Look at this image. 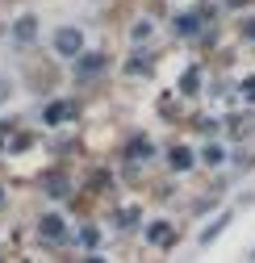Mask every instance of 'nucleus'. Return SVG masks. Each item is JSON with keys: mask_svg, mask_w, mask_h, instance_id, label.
I'll return each mask as SVG.
<instances>
[{"mask_svg": "<svg viewBox=\"0 0 255 263\" xmlns=\"http://www.w3.org/2000/svg\"><path fill=\"white\" fill-rule=\"evenodd\" d=\"M54 50H59L63 59H80V50H84V34H80V29H71V25H63L59 34H54Z\"/></svg>", "mask_w": 255, "mask_h": 263, "instance_id": "obj_1", "label": "nucleus"}, {"mask_svg": "<svg viewBox=\"0 0 255 263\" xmlns=\"http://www.w3.org/2000/svg\"><path fill=\"white\" fill-rule=\"evenodd\" d=\"M71 117H76V105H67V101H54V105L42 109V121L46 125H63V121H71Z\"/></svg>", "mask_w": 255, "mask_h": 263, "instance_id": "obj_2", "label": "nucleus"}, {"mask_svg": "<svg viewBox=\"0 0 255 263\" xmlns=\"http://www.w3.org/2000/svg\"><path fill=\"white\" fill-rule=\"evenodd\" d=\"M101 67H105V54H97V50H92V54H80V59H76V76H80V80L97 76Z\"/></svg>", "mask_w": 255, "mask_h": 263, "instance_id": "obj_3", "label": "nucleus"}, {"mask_svg": "<svg viewBox=\"0 0 255 263\" xmlns=\"http://www.w3.org/2000/svg\"><path fill=\"white\" fill-rule=\"evenodd\" d=\"M13 38H17V42H34V38H38V17H21V21L13 25Z\"/></svg>", "mask_w": 255, "mask_h": 263, "instance_id": "obj_4", "label": "nucleus"}, {"mask_svg": "<svg viewBox=\"0 0 255 263\" xmlns=\"http://www.w3.org/2000/svg\"><path fill=\"white\" fill-rule=\"evenodd\" d=\"M38 230H42V238H63V217H54V213H46L42 221H38Z\"/></svg>", "mask_w": 255, "mask_h": 263, "instance_id": "obj_5", "label": "nucleus"}, {"mask_svg": "<svg viewBox=\"0 0 255 263\" xmlns=\"http://www.w3.org/2000/svg\"><path fill=\"white\" fill-rule=\"evenodd\" d=\"M168 163H172L176 172H188V167H193V151H188V146H172V155H168Z\"/></svg>", "mask_w": 255, "mask_h": 263, "instance_id": "obj_6", "label": "nucleus"}, {"mask_svg": "<svg viewBox=\"0 0 255 263\" xmlns=\"http://www.w3.org/2000/svg\"><path fill=\"white\" fill-rule=\"evenodd\" d=\"M147 238L159 247V242H172V221H155L151 230H147Z\"/></svg>", "mask_w": 255, "mask_h": 263, "instance_id": "obj_7", "label": "nucleus"}, {"mask_svg": "<svg viewBox=\"0 0 255 263\" xmlns=\"http://www.w3.org/2000/svg\"><path fill=\"white\" fill-rule=\"evenodd\" d=\"M197 29H201V17H193V13H184V17H176V34H197Z\"/></svg>", "mask_w": 255, "mask_h": 263, "instance_id": "obj_8", "label": "nucleus"}, {"mask_svg": "<svg viewBox=\"0 0 255 263\" xmlns=\"http://www.w3.org/2000/svg\"><path fill=\"white\" fill-rule=\"evenodd\" d=\"M201 159H205V163H209V167H217V163H222V159H226V151H222V146H217V142H209V146H205V151H201Z\"/></svg>", "mask_w": 255, "mask_h": 263, "instance_id": "obj_9", "label": "nucleus"}, {"mask_svg": "<svg viewBox=\"0 0 255 263\" xmlns=\"http://www.w3.org/2000/svg\"><path fill=\"white\" fill-rule=\"evenodd\" d=\"M197 84H201V71H197V67H188L184 80H180V92H197Z\"/></svg>", "mask_w": 255, "mask_h": 263, "instance_id": "obj_10", "label": "nucleus"}, {"mask_svg": "<svg viewBox=\"0 0 255 263\" xmlns=\"http://www.w3.org/2000/svg\"><path fill=\"white\" fill-rule=\"evenodd\" d=\"M151 151H155V146H151L147 138H142V142H130V159H151Z\"/></svg>", "mask_w": 255, "mask_h": 263, "instance_id": "obj_11", "label": "nucleus"}, {"mask_svg": "<svg viewBox=\"0 0 255 263\" xmlns=\"http://www.w3.org/2000/svg\"><path fill=\"white\" fill-rule=\"evenodd\" d=\"M226 221H230V217H217V221H213V226L205 230V234H201V242H213V238L222 234V230H226Z\"/></svg>", "mask_w": 255, "mask_h": 263, "instance_id": "obj_12", "label": "nucleus"}, {"mask_svg": "<svg viewBox=\"0 0 255 263\" xmlns=\"http://www.w3.org/2000/svg\"><path fill=\"white\" fill-rule=\"evenodd\" d=\"M80 247H84V251L97 247V230H92V226H84V230H80Z\"/></svg>", "mask_w": 255, "mask_h": 263, "instance_id": "obj_13", "label": "nucleus"}, {"mask_svg": "<svg viewBox=\"0 0 255 263\" xmlns=\"http://www.w3.org/2000/svg\"><path fill=\"white\" fill-rule=\"evenodd\" d=\"M50 196H63V192H67V180H63V176H50V188H46Z\"/></svg>", "mask_w": 255, "mask_h": 263, "instance_id": "obj_14", "label": "nucleus"}, {"mask_svg": "<svg viewBox=\"0 0 255 263\" xmlns=\"http://www.w3.org/2000/svg\"><path fill=\"white\" fill-rule=\"evenodd\" d=\"M243 38H247V42H255V17H247V21H243Z\"/></svg>", "mask_w": 255, "mask_h": 263, "instance_id": "obj_15", "label": "nucleus"}, {"mask_svg": "<svg viewBox=\"0 0 255 263\" xmlns=\"http://www.w3.org/2000/svg\"><path fill=\"white\" fill-rule=\"evenodd\" d=\"M226 5H239V0H226Z\"/></svg>", "mask_w": 255, "mask_h": 263, "instance_id": "obj_16", "label": "nucleus"}, {"mask_svg": "<svg viewBox=\"0 0 255 263\" xmlns=\"http://www.w3.org/2000/svg\"><path fill=\"white\" fill-rule=\"evenodd\" d=\"M0 201H5V192H0Z\"/></svg>", "mask_w": 255, "mask_h": 263, "instance_id": "obj_17", "label": "nucleus"}]
</instances>
